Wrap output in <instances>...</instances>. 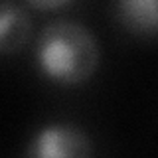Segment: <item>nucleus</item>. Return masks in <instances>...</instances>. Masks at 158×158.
<instances>
[{
    "label": "nucleus",
    "instance_id": "obj_4",
    "mask_svg": "<svg viewBox=\"0 0 158 158\" xmlns=\"http://www.w3.org/2000/svg\"><path fill=\"white\" fill-rule=\"evenodd\" d=\"M115 20L131 36L158 38V0H115Z\"/></svg>",
    "mask_w": 158,
    "mask_h": 158
},
{
    "label": "nucleus",
    "instance_id": "obj_1",
    "mask_svg": "<svg viewBox=\"0 0 158 158\" xmlns=\"http://www.w3.org/2000/svg\"><path fill=\"white\" fill-rule=\"evenodd\" d=\"M34 63L40 77L57 87H81L101 65V48L87 26L67 18L48 22L36 38Z\"/></svg>",
    "mask_w": 158,
    "mask_h": 158
},
{
    "label": "nucleus",
    "instance_id": "obj_3",
    "mask_svg": "<svg viewBox=\"0 0 158 158\" xmlns=\"http://www.w3.org/2000/svg\"><path fill=\"white\" fill-rule=\"evenodd\" d=\"M34 22L22 2L0 0V56L20 53L30 44Z\"/></svg>",
    "mask_w": 158,
    "mask_h": 158
},
{
    "label": "nucleus",
    "instance_id": "obj_5",
    "mask_svg": "<svg viewBox=\"0 0 158 158\" xmlns=\"http://www.w3.org/2000/svg\"><path fill=\"white\" fill-rule=\"evenodd\" d=\"M26 8L34 10V12H42V14H56L61 10L69 8L75 0H20Z\"/></svg>",
    "mask_w": 158,
    "mask_h": 158
},
{
    "label": "nucleus",
    "instance_id": "obj_2",
    "mask_svg": "<svg viewBox=\"0 0 158 158\" xmlns=\"http://www.w3.org/2000/svg\"><path fill=\"white\" fill-rule=\"evenodd\" d=\"M93 152L91 136L71 123H48L26 144V154L34 158H85Z\"/></svg>",
    "mask_w": 158,
    "mask_h": 158
}]
</instances>
